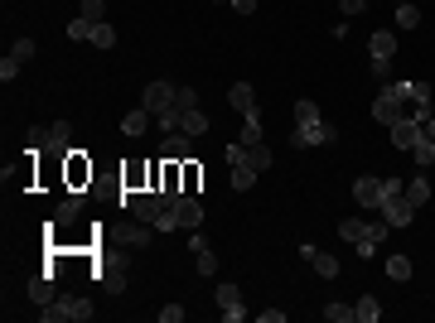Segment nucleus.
Masks as SVG:
<instances>
[{"instance_id":"16","label":"nucleus","mask_w":435,"mask_h":323,"mask_svg":"<svg viewBox=\"0 0 435 323\" xmlns=\"http://www.w3.org/2000/svg\"><path fill=\"white\" fill-rule=\"evenodd\" d=\"M407 203H411V208H426V203H431V184H426V174H416V179L407 184Z\"/></svg>"},{"instance_id":"2","label":"nucleus","mask_w":435,"mask_h":323,"mask_svg":"<svg viewBox=\"0 0 435 323\" xmlns=\"http://www.w3.org/2000/svg\"><path fill=\"white\" fill-rule=\"evenodd\" d=\"M339 237L349 246H358V256H373L378 242L387 237V222H363V217H349V222H339Z\"/></svg>"},{"instance_id":"41","label":"nucleus","mask_w":435,"mask_h":323,"mask_svg":"<svg viewBox=\"0 0 435 323\" xmlns=\"http://www.w3.org/2000/svg\"><path fill=\"white\" fill-rule=\"evenodd\" d=\"M193 189H198V169L184 160V193H193Z\"/></svg>"},{"instance_id":"36","label":"nucleus","mask_w":435,"mask_h":323,"mask_svg":"<svg viewBox=\"0 0 435 323\" xmlns=\"http://www.w3.org/2000/svg\"><path fill=\"white\" fill-rule=\"evenodd\" d=\"M174 107H179V111H193V107H198V92H193V87H179V97H174Z\"/></svg>"},{"instance_id":"29","label":"nucleus","mask_w":435,"mask_h":323,"mask_svg":"<svg viewBox=\"0 0 435 323\" xmlns=\"http://www.w3.org/2000/svg\"><path fill=\"white\" fill-rule=\"evenodd\" d=\"M397 25H402V29H416V25H421V10H416L411 0H402V5H397Z\"/></svg>"},{"instance_id":"35","label":"nucleus","mask_w":435,"mask_h":323,"mask_svg":"<svg viewBox=\"0 0 435 323\" xmlns=\"http://www.w3.org/2000/svg\"><path fill=\"white\" fill-rule=\"evenodd\" d=\"M82 15H87V20H92V25H97V20H102V15H107V0H82Z\"/></svg>"},{"instance_id":"30","label":"nucleus","mask_w":435,"mask_h":323,"mask_svg":"<svg viewBox=\"0 0 435 323\" xmlns=\"http://www.w3.org/2000/svg\"><path fill=\"white\" fill-rule=\"evenodd\" d=\"M310 121H320V107H315L310 97H300L295 102V126H310Z\"/></svg>"},{"instance_id":"28","label":"nucleus","mask_w":435,"mask_h":323,"mask_svg":"<svg viewBox=\"0 0 435 323\" xmlns=\"http://www.w3.org/2000/svg\"><path fill=\"white\" fill-rule=\"evenodd\" d=\"M155 121H160V131H164V135H174L179 126H184V111H179V107H169V111H160Z\"/></svg>"},{"instance_id":"27","label":"nucleus","mask_w":435,"mask_h":323,"mask_svg":"<svg viewBox=\"0 0 435 323\" xmlns=\"http://www.w3.org/2000/svg\"><path fill=\"white\" fill-rule=\"evenodd\" d=\"M218 309H242V290L237 285H218Z\"/></svg>"},{"instance_id":"43","label":"nucleus","mask_w":435,"mask_h":323,"mask_svg":"<svg viewBox=\"0 0 435 323\" xmlns=\"http://www.w3.org/2000/svg\"><path fill=\"white\" fill-rule=\"evenodd\" d=\"M421 140H435V116H421Z\"/></svg>"},{"instance_id":"32","label":"nucleus","mask_w":435,"mask_h":323,"mask_svg":"<svg viewBox=\"0 0 435 323\" xmlns=\"http://www.w3.org/2000/svg\"><path fill=\"white\" fill-rule=\"evenodd\" d=\"M150 232H155V227H150V222H140V227H131V232H126V246H150Z\"/></svg>"},{"instance_id":"22","label":"nucleus","mask_w":435,"mask_h":323,"mask_svg":"<svg viewBox=\"0 0 435 323\" xmlns=\"http://www.w3.org/2000/svg\"><path fill=\"white\" fill-rule=\"evenodd\" d=\"M411 160H416V169H431L435 164V140H416V145H411Z\"/></svg>"},{"instance_id":"26","label":"nucleus","mask_w":435,"mask_h":323,"mask_svg":"<svg viewBox=\"0 0 435 323\" xmlns=\"http://www.w3.org/2000/svg\"><path fill=\"white\" fill-rule=\"evenodd\" d=\"M387 275L402 285V280H411V256H387Z\"/></svg>"},{"instance_id":"14","label":"nucleus","mask_w":435,"mask_h":323,"mask_svg":"<svg viewBox=\"0 0 435 323\" xmlns=\"http://www.w3.org/2000/svg\"><path fill=\"white\" fill-rule=\"evenodd\" d=\"M227 102H232V111H256V92H252V82H232L227 87Z\"/></svg>"},{"instance_id":"39","label":"nucleus","mask_w":435,"mask_h":323,"mask_svg":"<svg viewBox=\"0 0 435 323\" xmlns=\"http://www.w3.org/2000/svg\"><path fill=\"white\" fill-rule=\"evenodd\" d=\"M373 78H382V82L392 78V58H373Z\"/></svg>"},{"instance_id":"25","label":"nucleus","mask_w":435,"mask_h":323,"mask_svg":"<svg viewBox=\"0 0 435 323\" xmlns=\"http://www.w3.org/2000/svg\"><path fill=\"white\" fill-rule=\"evenodd\" d=\"M87 44H97V49H111V44H116V29H111L107 20H97V25H92V39H87Z\"/></svg>"},{"instance_id":"9","label":"nucleus","mask_w":435,"mask_h":323,"mask_svg":"<svg viewBox=\"0 0 435 323\" xmlns=\"http://www.w3.org/2000/svg\"><path fill=\"white\" fill-rule=\"evenodd\" d=\"M300 256L320 270V280H334V275H339V261H334L329 251H320V246H300Z\"/></svg>"},{"instance_id":"11","label":"nucleus","mask_w":435,"mask_h":323,"mask_svg":"<svg viewBox=\"0 0 435 323\" xmlns=\"http://www.w3.org/2000/svg\"><path fill=\"white\" fill-rule=\"evenodd\" d=\"M354 198H358V208H378V203H382V179L363 174V179L354 184Z\"/></svg>"},{"instance_id":"19","label":"nucleus","mask_w":435,"mask_h":323,"mask_svg":"<svg viewBox=\"0 0 435 323\" xmlns=\"http://www.w3.org/2000/svg\"><path fill=\"white\" fill-rule=\"evenodd\" d=\"M271 150H266V145H247V160L242 164H252V169H256V174H266V169H271Z\"/></svg>"},{"instance_id":"31","label":"nucleus","mask_w":435,"mask_h":323,"mask_svg":"<svg viewBox=\"0 0 435 323\" xmlns=\"http://www.w3.org/2000/svg\"><path fill=\"white\" fill-rule=\"evenodd\" d=\"M329 323H354V304H324Z\"/></svg>"},{"instance_id":"3","label":"nucleus","mask_w":435,"mask_h":323,"mask_svg":"<svg viewBox=\"0 0 435 323\" xmlns=\"http://www.w3.org/2000/svg\"><path fill=\"white\" fill-rule=\"evenodd\" d=\"M334 140H339V131L320 116V121H310V126H295L286 145H290V150H315V145H334Z\"/></svg>"},{"instance_id":"15","label":"nucleus","mask_w":435,"mask_h":323,"mask_svg":"<svg viewBox=\"0 0 435 323\" xmlns=\"http://www.w3.org/2000/svg\"><path fill=\"white\" fill-rule=\"evenodd\" d=\"M354 319H358V323H378V319H382L378 295H363V299H358V304H354Z\"/></svg>"},{"instance_id":"17","label":"nucleus","mask_w":435,"mask_h":323,"mask_svg":"<svg viewBox=\"0 0 435 323\" xmlns=\"http://www.w3.org/2000/svg\"><path fill=\"white\" fill-rule=\"evenodd\" d=\"M368 49H373V58H392V49H397V34H392V29H378V34L368 39Z\"/></svg>"},{"instance_id":"34","label":"nucleus","mask_w":435,"mask_h":323,"mask_svg":"<svg viewBox=\"0 0 435 323\" xmlns=\"http://www.w3.org/2000/svg\"><path fill=\"white\" fill-rule=\"evenodd\" d=\"M68 39H92V20H87V15L68 20Z\"/></svg>"},{"instance_id":"20","label":"nucleus","mask_w":435,"mask_h":323,"mask_svg":"<svg viewBox=\"0 0 435 323\" xmlns=\"http://www.w3.org/2000/svg\"><path fill=\"white\" fill-rule=\"evenodd\" d=\"M242 145H261V111L242 116Z\"/></svg>"},{"instance_id":"37","label":"nucleus","mask_w":435,"mask_h":323,"mask_svg":"<svg viewBox=\"0 0 435 323\" xmlns=\"http://www.w3.org/2000/svg\"><path fill=\"white\" fill-rule=\"evenodd\" d=\"M10 54L20 58V63H29V58H34V39H15V44H10Z\"/></svg>"},{"instance_id":"10","label":"nucleus","mask_w":435,"mask_h":323,"mask_svg":"<svg viewBox=\"0 0 435 323\" xmlns=\"http://www.w3.org/2000/svg\"><path fill=\"white\" fill-rule=\"evenodd\" d=\"M82 203H87V193H68V203L54 213V232H68L73 222H78V213H82Z\"/></svg>"},{"instance_id":"21","label":"nucleus","mask_w":435,"mask_h":323,"mask_svg":"<svg viewBox=\"0 0 435 323\" xmlns=\"http://www.w3.org/2000/svg\"><path fill=\"white\" fill-rule=\"evenodd\" d=\"M29 299H34V304H54V285H49V275H34V280H29Z\"/></svg>"},{"instance_id":"13","label":"nucleus","mask_w":435,"mask_h":323,"mask_svg":"<svg viewBox=\"0 0 435 323\" xmlns=\"http://www.w3.org/2000/svg\"><path fill=\"white\" fill-rule=\"evenodd\" d=\"M189 150H193V135L174 131V135H164V150H160V155H164V160H179V164H184V160H189Z\"/></svg>"},{"instance_id":"6","label":"nucleus","mask_w":435,"mask_h":323,"mask_svg":"<svg viewBox=\"0 0 435 323\" xmlns=\"http://www.w3.org/2000/svg\"><path fill=\"white\" fill-rule=\"evenodd\" d=\"M373 116H378L382 126H397V121H402V92H397L392 82H387V87L378 92V102H373Z\"/></svg>"},{"instance_id":"40","label":"nucleus","mask_w":435,"mask_h":323,"mask_svg":"<svg viewBox=\"0 0 435 323\" xmlns=\"http://www.w3.org/2000/svg\"><path fill=\"white\" fill-rule=\"evenodd\" d=\"M179 319H184V309H179V304H164V309H160V323H179Z\"/></svg>"},{"instance_id":"8","label":"nucleus","mask_w":435,"mask_h":323,"mask_svg":"<svg viewBox=\"0 0 435 323\" xmlns=\"http://www.w3.org/2000/svg\"><path fill=\"white\" fill-rule=\"evenodd\" d=\"M387 135H392V150H407V155H411V145L421 140V121H411V116H402L397 126H387Z\"/></svg>"},{"instance_id":"24","label":"nucleus","mask_w":435,"mask_h":323,"mask_svg":"<svg viewBox=\"0 0 435 323\" xmlns=\"http://www.w3.org/2000/svg\"><path fill=\"white\" fill-rule=\"evenodd\" d=\"M252 184H256V169H252V164H232V189L247 193Z\"/></svg>"},{"instance_id":"33","label":"nucleus","mask_w":435,"mask_h":323,"mask_svg":"<svg viewBox=\"0 0 435 323\" xmlns=\"http://www.w3.org/2000/svg\"><path fill=\"white\" fill-rule=\"evenodd\" d=\"M20 68H25L20 58H15V54H5V58H0V82H15V78H20Z\"/></svg>"},{"instance_id":"23","label":"nucleus","mask_w":435,"mask_h":323,"mask_svg":"<svg viewBox=\"0 0 435 323\" xmlns=\"http://www.w3.org/2000/svg\"><path fill=\"white\" fill-rule=\"evenodd\" d=\"M179 131H184V135H193V140H198V135L208 131V116H203V111H198V107H193V111H184V126H179Z\"/></svg>"},{"instance_id":"45","label":"nucleus","mask_w":435,"mask_h":323,"mask_svg":"<svg viewBox=\"0 0 435 323\" xmlns=\"http://www.w3.org/2000/svg\"><path fill=\"white\" fill-rule=\"evenodd\" d=\"M222 5H232V0H222Z\"/></svg>"},{"instance_id":"44","label":"nucleus","mask_w":435,"mask_h":323,"mask_svg":"<svg viewBox=\"0 0 435 323\" xmlns=\"http://www.w3.org/2000/svg\"><path fill=\"white\" fill-rule=\"evenodd\" d=\"M232 10H237V15H252V10H256V0H232Z\"/></svg>"},{"instance_id":"12","label":"nucleus","mask_w":435,"mask_h":323,"mask_svg":"<svg viewBox=\"0 0 435 323\" xmlns=\"http://www.w3.org/2000/svg\"><path fill=\"white\" fill-rule=\"evenodd\" d=\"M131 213H136V222H150V227H155L160 213H169V208L160 203V193H145V198H136V208H131Z\"/></svg>"},{"instance_id":"38","label":"nucleus","mask_w":435,"mask_h":323,"mask_svg":"<svg viewBox=\"0 0 435 323\" xmlns=\"http://www.w3.org/2000/svg\"><path fill=\"white\" fill-rule=\"evenodd\" d=\"M198 270H203V275H218V256H213V251H208V246L198 251Z\"/></svg>"},{"instance_id":"5","label":"nucleus","mask_w":435,"mask_h":323,"mask_svg":"<svg viewBox=\"0 0 435 323\" xmlns=\"http://www.w3.org/2000/svg\"><path fill=\"white\" fill-rule=\"evenodd\" d=\"M174 97H179V87H174V82H150V87L140 92V107L150 111V116H160V111L174 107Z\"/></svg>"},{"instance_id":"4","label":"nucleus","mask_w":435,"mask_h":323,"mask_svg":"<svg viewBox=\"0 0 435 323\" xmlns=\"http://www.w3.org/2000/svg\"><path fill=\"white\" fill-rule=\"evenodd\" d=\"M68 140H73V126L58 121L54 131H29V150H49V155H68Z\"/></svg>"},{"instance_id":"18","label":"nucleus","mask_w":435,"mask_h":323,"mask_svg":"<svg viewBox=\"0 0 435 323\" xmlns=\"http://www.w3.org/2000/svg\"><path fill=\"white\" fill-rule=\"evenodd\" d=\"M150 121H155V116L140 107V111H131V116H121V131H126V135H145V131H150Z\"/></svg>"},{"instance_id":"42","label":"nucleus","mask_w":435,"mask_h":323,"mask_svg":"<svg viewBox=\"0 0 435 323\" xmlns=\"http://www.w3.org/2000/svg\"><path fill=\"white\" fill-rule=\"evenodd\" d=\"M339 10H344V15H363V10H368V0H339Z\"/></svg>"},{"instance_id":"1","label":"nucleus","mask_w":435,"mask_h":323,"mask_svg":"<svg viewBox=\"0 0 435 323\" xmlns=\"http://www.w3.org/2000/svg\"><path fill=\"white\" fill-rule=\"evenodd\" d=\"M378 213L387 227H407L411 217H416V208L407 203V184H397V179H382V203Z\"/></svg>"},{"instance_id":"7","label":"nucleus","mask_w":435,"mask_h":323,"mask_svg":"<svg viewBox=\"0 0 435 323\" xmlns=\"http://www.w3.org/2000/svg\"><path fill=\"white\" fill-rule=\"evenodd\" d=\"M174 227H184V232H193V227H203V203H198L193 193H184V198L174 203Z\"/></svg>"}]
</instances>
